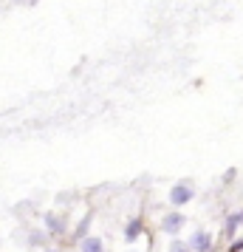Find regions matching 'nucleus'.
I'll list each match as a JSON object with an SVG mask.
<instances>
[{
  "label": "nucleus",
  "mask_w": 243,
  "mask_h": 252,
  "mask_svg": "<svg viewBox=\"0 0 243 252\" xmlns=\"http://www.w3.org/2000/svg\"><path fill=\"white\" fill-rule=\"evenodd\" d=\"M192 195H195V190H192L189 184H175L173 190H170V204L181 207V204H187V201H192Z\"/></svg>",
  "instance_id": "obj_1"
},
{
  "label": "nucleus",
  "mask_w": 243,
  "mask_h": 252,
  "mask_svg": "<svg viewBox=\"0 0 243 252\" xmlns=\"http://www.w3.org/2000/svg\"><path fill=\"white\" fill-rule=\"evenodd\" d=\"M187 244H189V250L192 252H209V247H212V235L204 232V229H195L192 238L187 241Z\"/></svg>",
  "instance_id": "obj_2"
},
{
  "label": "nucleus",
  "mask_w": 243,
  "mask_h": 252,
  "mask_svg": "<svg viewBox=\"0 0 243 252\" xmlns=\"http://www.w3.org/2000/svg\"><path fill=\"white\" fill-rule=\"evenodd\" d=\"M184 224H187V218L181 216V213H170V216L164 218L162 229H164V232H170V235H175V232H178V229L184 227Z\"/></svg>",
  "instance_id": "obj_3"
},
{
  "label": "nucleus",
  "mask_w": 243,
  "mask_h": 252,
  "mask_svg": "<svg viewBox=\"0 0 243 252\" xmlns=\"http://www.w3.org/2000/svg\"><path fill=\"white\" fill-rule=\"evenodd\" d=\"M80 252H105V247H102V241L99 238H82Z\"/></svg>",
  "instance_id": "obj_4"
},
{
  "label": "nucleus",
  "mask_w": 243,
  "mask_h": 252,
  "mask_svg": "<svg viewBox=\"0 0 243 252\" xmlns=\"http://www.w3.org/2000/svg\"><path fill=\"white\" fill-rule=\"evenodd\" d=\"M46 227H48V232H54V235H62V232H65V224H62V218H57V216H46Z\"/></svg>",
  "instance_id": "obj_5"
},
{
  "label": "nucleus",
  "mask_w": 243,
  "mask_h": 252,
  "mask_svg": "<svg viewBox=\"0 0 243 252\" xmlns=\"http://www.w3.org/2000/svg\"><path fill=\"white\" fill-rule=\"evenodd\" d=\"M139 232H141V221H130L128 229H125V238H128V241H136V238H139Z\"/></svg>",
  "instance_id": "obj_6"
},
{
  "label": "nucleus",
  "mask_w": 243,
  "mask_h": 252,
  "mask_svg": "<svg viewBox=\"0 0 243 252\" xmlns=\"http://www.w3.org/2000/svg\"><path fill=\"white\" fill-rule=\"evenodd\" d=\"M241 224H243V213H235V216L226 221V232H235V229L241 227Z\"/></svg>",
  "instance_id": "obj_7"
},
{
  "label": "nucleus",
  "mask_w": 243,
  "mask_h": 252,
  "mask_svg": "<svg viewBox=\"0 0 243 252\" xmlns=\"http://www.w3.org/2000/svg\"><path fill=\"white\" fill-rule=\"evenodd\" d=\"M170 252H192V250H189V244H184V241L175 238L173 244H170Z\"/></svg>",
  "instance_id": "obj_8"
},
{
  "label": "nucleus",
  "mask_w": 243,
  "mask_h": 252,
  "mask_svg": "<svg viewBox=\"0 0 243 252\" xmlns=\"http://www.w3.org/2000/svg\"><path fill=\"white\" fill-rule=\"evenodd\" d=\"M28 241H31V247H43V232H31V235H28Z\"/></svg>",
  "instance_id": "obj_9"
}]
</instances>
